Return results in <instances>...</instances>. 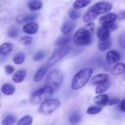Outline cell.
Listing matches in <instances>:
<instances>
[{
    "label": "cell",
    "instance_id": "1",
    "mask_svg": "<svg viewBox=\"0 0 125 125\" xmlns=\"http://www.w3.org/2000/svg\"><path fill=\"white\" fill-rule=\"evenodd\" d=\"M93 74V70L91 68H84L76 73L72 82L73 90H79L86 85L91 78Z\"/></svg>",
    "mask_w": 125,
    "mask_h": 125
},
{
    "label": "cell",
    "instance_id": "2",
    "mask_svg": "<svg viewBox=\"0 0 125 125\" xmlns=\"http://www.w3.org/2000/svg\"><path fill=\"white\" fill-rule=\"evenodd\" d=\"M54 90L49 86H44L38 89L32 94L30 102L34 105L42 104L45 101L50 100L52 96Z\"/></svg>",
    "mask_w": 125,
    "mask_h": 125
},
{
    "label": "cell",
    "instance_id": "3",
    "mask_svg": "<svg viewBox=\"0 0 125 125\" xmlns=\"http://www.w3.org/2000/svg\"><path fill=\"white\" fill-rule=\"evenodd\" d=\"M73 42L78 46H87L92 42V34L84 27L79 28L73 36Z\"/></svg>",
    "mask_w": 125,
    "mask_h": 125
},
{
    "label": "cell",
    "instance_id": "4",
    "mask_svg": "<svg viewBox=\"0 0 125 125\" xmlns=\"http://www.w3.org/2000/svg\"><path fill=\"white\" fill-rule=\"evenodd\" d=\"M63 74L59 70H52L48 74L45 81V86H49L54 90L58 89L63 81Z\"/></svg>",
    "mask_w": 125,
    "mask_h": 125
},
{
    "label": "cell",
    "instance_id": "5",
    "mask_svg": "<svg viewBox=\"0 0 125 125\" xmlns=\"http://www.w3.org/2000/svg\"><path fill=\"white\" fill-rule=\"evenodd\" d=\"M71 50V48L70 46H61L59 48L56 49L53 53L52 54L49 59L48 60L46 63V65L48 67H51L53 66L54 65L56 64L58 61L62 58L64 57L65 56L68 54Z\"/></svg>",
    "mask_w": 125,
    "mask_h": 125
},
{
    "label": "cell",
    "instance_id": "6",
    "mask_svg": "<svg viewBox=\"0 0 125 125\" xmlns=\"http://www.w3.org/2000/svg\"><path fill=\"white\" fill-rule=\"evenodd\" d=\"M60 104L61 103L57 99H50L40 105L39 112L44 115H50L54 112Z\"/></svg>",
    "mask_w": 125,
    "mask_h": 125
},
{
    "label": "cell",
    "instance_id": "7",
    "mask_svg": "<svg viewBox=\"0 0 125 125\" xmlns=\"http://www.w3.org/2000/svg\"><path fill=\"white\" fill-rule=\"evenodd\" d=\"M91 7L99 16L101 14H104L109 12L112 9V4L109 1H100L96 2Z\"/></svg>",
    "mask_w": 125,
    "mask_h": 125
},
{
    "label": "cell",
    "instance_id": "8",
    "mask_svg": "<svg viewBox=\"0 0 125 125\" xmlns=\"http://www.w3.org/2000/svg\"><path fill=\"white\" fill-rule=\"evenodd\" d=\"M109 75L106 73H100L95 75L91 78L90 80V83L93 85H100L101 84L107 83L109 81Z\"/></svg>",
    "mask_w": 125,
    "mask_h": 125
},
{
    "label": "cell",
    "instance_id": "9",
    "mask_svg": "<svg viewBox=\"0 0 125 125\" xmlns=\"http://www.w3.org/2000/svg\"><path fill=\"white\" fill-rule=\"evenodd\" d=\"M76 23L72 20H68L65 21L61 28V31L63 34H68L73 31L75 28Z\"/></svg>",
    "mask_w": 125,
    "mask_h": 125
},
{
    "label": "cell",
    "instance_id": "10",
    "mask_svg": "<svg viewBox=\"0 0 125 125\" xmlns=\"http://www.w3.org/2000/svg\"><path fill=\"white\" fill-rule=\"evenodd\" d=\"M39 29V25L35 22H29L23 26V31L28 34H35L37 32Z\"/></svg>",
    "mask_w": 125,
    "mask_h": 125
},
{
    "label": "cell",
    "instance_id": "11",
    "mask_svg": "<svg viewBox=\"0 0 125 125\" xmlns=\"http://www.w3.org/2000/svg\"><path fill=\"white\" fill-rule=\"evenodd\" d=\"M106 60L109 63H118L120 60L121 56L119 52L115 50H111L108 51L106 56Z\"/></svg>",
    "mask_w": 125,
    "mask_h": 125
},
{
    "label": "cell",
    "instance_id": "12",
    "mask_svg": "<svg viewBox=\"0 0 125 125\" xmlns=\"http://www.w3.org/2000/svg\"><path fill=\"white\" fill-rule=\"evenodd\" d=\"M72 40V35L71 34H63L59 37L55 41V44L57 46H65Z\"/></svg>",
    "mask_w": 125,
    "mask_h": 125
},
{
    "label": "cell",
    "instance_id": "13",
    "mask_svg": "<svg viewBox=\"0 0 125 125\" xmlns=\"http://www.w3.org/2000/svg\"><path fill=\"white\" fill-rule=\"evenodd\" d=\"M96 34L100 41H103L109 39L110 32L106 28L101 25L96 30Z\"/></svg>",
    "mask_w": 125,
    "mask_h": 125
},
{
    "label": "cell",
    "instance_id": "14",
    "mask_svg": "<svg viewBox=\"0 0 125 125\" xmlns=\"http://www.w3.org/2000/svg\"><path fill=\"white\" fill-rule=\"evenodd\" d=\"M117 18H118V16L115 13H108L103 15L100 18V23L101 25V24H106V23L115 22Z\"/></svg>",
    "mask_w": 125,
    "mask_h": 125
},
{
    "label": "cell",
    "instance_id": "15",
    "mask_svg": "<svg viewBox=\"0 0 125 125\" xmlns=\"http://www.w3.org/2000/svg\"><path fill=\"white\" fill-rule=\"evenodd\" d=\"M109 101V96L106 94H100L95 96L94 98L95 103L100 107L108 104Z\"/></svg>",
    "mask_w": 125,
    "mask_h": 125
},
{
    "label": "cell",
    "instance_id": "16",
    "mask_svg": "<svg viewBox=\"0 0 125 125\" xmlns=\"http://www.w3.org/2000/svg\"><path fill=\"white\" fill-rule=\"evenodd\" d=\"M26 70L24 69H21L17 71L12 77V81L15 83H21L24 80L26 76Z\"/></svg>",
    "mask_w": 125,
    "mask_h": 125
},
{
    "label": "cell",
    "instance_id": "17",
    "mask_svg": "<svg viewBox=\"0 0 125 125\" xmlns=\"http://www.w3.org/2000/svg\"><path fill=\"white\" fill-rule=\"evenodd\" d=\"M48 69V67L46 65L40 67V68L37 70V72H35V74H34V81L35 82L40 81L43 79L44 76L45 75L46 72H47Z\"/></svg>",
    "mask_w": 125,
    "mask_h": 125
},
{
    "label": "cell",
    "instance_id": "18",
    "mask_svg": "<svg viewBox=\"0 0 125 125\" xmlns=\"http://www.w3.org/2000/svg\"><path fill=\"white\" fill-rule=\"evenodd\" d=\"M98 17L97 14L95 12V11L93 10L92 7L88 9L85 14L84 15V18H83V20L85 23H92L94 20H95L97 17Z\"/></svg>",
    "mask_w": 125,
    "mask_h": 125
},
{
    "label": "cell",
    "instance_id": "19",
    "mask_svg": "<svg viewBox=\"0 0 125 125\" xmlns=\"http://www.w3.org/2000/svg\"><path fill=\"white\" fill-rule=\"evenodd\" d=\"M37 14H25V15H20L17 17L16 21L19 24L26 23L28 21H31L34 20L37 18Z\"/></svg>",
    "mask_w": 125,
    "mask_h": 125
},
{
    "label": "cell",
    "instance_id": "20",
    "mask_svg": "<svg viewBox=\"0 0 125 125\" xmlns=\"http://www.w3.org/2000/svg\"><path fill=\"white\" fill-rule=\"evenodd\" d=\"M15 91V87L12 84L9 83H5L1 87V92L4 95L7 96H10L13 95Z\"/></svg>",
    "mask_w": 125,
    "mask_h": 125
},
{
    "label": "cell",
    "instance_id": "21",
    "mask_svg": "<svg viewBox=\"0 0 125 125\" xmlns=\"http://www.w3.org/2000/svg\"><path fill=\"white\" fill-rule=\"evenodd\" d=\"M13 45L11 43L6 42L0 46V53L1 56H6L13 50Z\"/></svg>",
    "mask_w": 125,
    "mask_h": 125
},
{
    "label": "cell",
    "instance_id": "22",
    "mask_svg": "<svg viewBox=\"0 0 125 125\" xmlns=\"http://www.w3.org/2000/svg\"><path fill=\"white\" fill-rule=\"evenodd\" d=\"M112 45V41L111 39H108L103 41H99L98 44V48L101 51H105L111 48Z\"/></svg>",
    "mask_w": 125,
    "mask_h": 125
},
{
    "label": "cell",
    "instance_id": "23",
    "mask_svg": "<svg viewBox=\"0 0 125 125\" xmlns=\"http://www.w3.org/2000/svg\"><path fill=\"white\" fill-rule=\"evenodd\" d=\"M125 72V64L123 63H117L112 68V73L114 75H120Z\"/></svg>",
    "mask_w": 125,
    "mask_h": 125
},
{
    "label": "cell",
    "instance_id": "24",
    "mask_svg": "<svg viewBox=\"0 0 125 125\" xmlns=\"http://www.w3.org/2000/svg\"><path fill=\"white\" fill-rule=\"evenodd\" d=\"M43 6V2L41 1H31L28 2V7L31 11L40 10Z\"/></svg>",
    "mask_w": 125,
    "mask_h": 125
},
{
    "label": "cell",
    "instance_id": "25",
    "mask_svg": "<svg viewBox=\"0 0 125 125\" xmlns=\"http://www.w3.org/2000/svg\"><path fill=\"white\" fill-rule=\"evenodd\" d=\"M91 2L90 0H76L73 3V9L79 10L80 9L84 8Z\"/></svg>",
    "mask_w": 125,
    "mask_h": 125
},
{
    "label": "cell",
    "instance_id": "26",
    "mask_svg": "<svg viewBox=\"0 0 125 125\" xmlns=\"http://www.w3.org/2000/svg\"><path fill=\"white\" fill-rule=\"evenodd\" d=\"M111 85V81H107V83L101 84L96 86V89H95V93L96 94H102L103 93L105 92L110 87Z\"/></svg>",
    "mask_w": 125,
    "mask_h": 125
},
{
    "label": "cell",
    "instance_id": "27",
    "mask_svg": "<svg viewBox=\"0 0 125 125\" xmlns=\"http://www.w3.org/2000/svg\"><path fill=\"white\" fill-rule=\"evenodd\" d=\"M26 56L24 53L22 52H19L16 53L13 57V63L16 65H21L25 61Z\"/></svg>",
    "mask_w": 125,
    "mask_h": 125
},
{
    "label": "cell",
    "instance_id": "28",
    "mask_svg": "<svg viewBox=\"0 0 125 125\" xmlns=\"http://www.w3.org/2000/svg\"><path fill=\"white\" fill-rule=\"evenodd\" d=\"M16 122V118L12 114H8L2 119V125H12Z\"/></svg>",
    "mask_w": 125,
    "mask_h": 125
},
{
    "label": "cell",
    "instance_id": "29",
    "mask_svg": "<svg viewBox=\"0 0 125 125\" xmlns=\"http://www.w3.org/2000/svg\"><path fill=\"white\" fill-rule=\"evenodd\" d=\"M33 118L31 115H25L22 117L17 123V125H31Z\"/></svg>",
    "mask_w": 125,
    "mask_h": 125
},
{
    "label": "cell",
    "instance_id": "30",
    "mask_svg": "<svg viewBox=\"0 0 125 125\" xmlns=\"http://www.w3.org/2000/svg\"><path fill=\"white\" fill-rule=\"evenodd\" d=\"M81 120V115L78 112H74L70 115L69 117V121L71 123L76 124Z\"/></svg>",
    "mask_w": 125,
    "mask_h": 125
},
{
    "label": "cell",
    "instance_id": "31",
    "mask_svg": "<svg viewBox=\"0 0 125 125\" xmlns=\"http://www.w3.org/2000/svg\"><path fill=\"white\" fill-rule=\"evenodd\" d=\"M48 53L47 50H42L40 51H37L35 52V54L33 56V60L34 61H40L42 60L45 56H46Z\"/></svg>",
    "mask_w": 125,
    "mask_h": 125
},
{
    "label": "cell",
    "instance_id": "32",
    "mask_svg": "<svg viewBox=\"0 0 125 125\" xmlns=\"http://www.w3.org/2000/svg\"><path fill=\"white\" fill-rule=\"evenodd\" d=\"M68 16H69L71 20H74L78 19V18H80V17L81 16V12L80 10H77L73 9H71L69 11V12H68Z\"/></svg>",
    "mask_w": 125,
    "mask_h": 125
},
{
    "label": "cell",
    "instance_id": "33",
    "mask_svg": "<svg viewBox=\"0 0 125 125\" xmlns=\"http://www.w3.org/2000/svg\"><path fill=\"white\" fill-rule=\"evenodd\" d=\"M102 107L100 106H90L87 110V114L89 115H95L100 113L102 111Z\"/></svg>",
    "mask_w": 125,
    "mask_h": 125
},
{
    "label": "cell",
    "instance_id": "34",
    "mask_svg": "<svg viewBox=\"0 0 125 125\" xmlns=\"http://www.w3.org/2000/svg\"><path fill=\"white\" fill-rule=\"evenodd\" d=\"M18 35V30L15 27H10L7 31V36L10 38H16Z\"/></svg>",
    "mask_w": 125,
    "mask_h": 125
},
{
    "label": "cell",
    "instance_id": "35",
    "mask_svg": "<svg viewBox=\"0 0 125 125\" xmlns=\"http://www.w3.org/2000/svg\"><path fill=\"white\" fill-rule=\"evenodd\" d=\"M32 42V38L30 36H23L20 39V42L25 46H29L31 45Z\"/></svg>",
    "mask_w": 125,
    "mask_h": 125
},
{
    "label": "cell",
    "instance_id": "36",
    "mask_svg": "<svg viewBox=\"0 0 125 125\" xmlns=\"http://www.w3.org/2000/svg\"><path fill=\"white\" fill-rule=\"evenodd\" d=\"M101 26H104V28H106L109 31L111 32L114 31L118 28V26L116 24L115 22H112V23H106V24H101Z\"/></svg>",
    "mask_w": 125,
    "mask_h": 125
},
{
    "label": "cell",
    "instance_id": "37",
    "mask_svg": "<svg viewBox=\"0 0 125 125\" xmlns=\"http://www.w3.org/2000/svg\"><path fill=\"white\" fill-rule=\"evenodd\" d=\"M118 43L122 48L125 50V32L120 35L118 37Z\"/></svg>",
    "mask_w": 125,
    "mask_h": 125
},
{
    "label": "cell",
    "instance_id": "38",
    "mask_svg": "<svg viewBox=\"0 0 125 125\" xmlns=\"http://www.w3.org/2000/svg\"><path fill=\"white\" fill-rule=\"evenodd\" d=\"M84 28L90 33V34H94V32L95 31V23H87L86 25L84 26Z\"/></svg>",
    "mask_w": 125,
    "mask_h": 125
},
{
    "label": "cell",
    "instance_id": "39",
    "mask_svg": "<svg viewBox=\"0 0 125 125\" xmlns=\"http://www.w3.org/2000/svg\"><path fill=\"white\" fill-rule=\"evenodd\" d=\"M5 70H6V73L7 74H11L14 72V68L12 66L8 65H6L5 67Z\"/></svg>",
    "mask_w": 125,
    "mask_h": 125
},
{
    "label": "cell",
    "instance_id": "40",
    "mask_svg": "<svg viewBox=\"0 0 125 125\" xmlns=\"http://www.w3.org/2000/svg\"><path fill=\"white\" fill-rule=\"evenodd\" d=\"M120 99L119 98H114L111 99L109 101V103L108 105L109 106H113V105L115 104H117L118 103H120Z\"/></svg>",
    "mask_w": 125,
    "mask_h": 125
},
{
    "label": "cell",
    "instance_id": "41",
    "mask_svg": "<svg viewBox=\"0 0 125 125\" xmlns=\"http://www.w3.org/2000/svg\"><path fill=\"white\" fill-rule=\"evenodd\" d=\"M120 107V109L122 112H125V98L121 101Z\"/></svg>",
    "mask_w": 125,
    "mask_h": 125
},
{
    "label": "cell",
    "instance_id": "42",
    "mask_svg": "<svg viewBox=\"0 0 125 125\" xmlns=\"http://www.w3.org/2000/svg\"><path fill=\"white\" fill-rule=\"evenodd\" d=\"M118 18H119L120 20H124L125 19V10L122 11L120 13L118 14Z\"/></svg>",
    "mask_w": 125,
    "mask_h": 125
}]
</instances>
